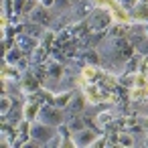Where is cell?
<instances>
[{"mask_svg":"<svg viewBox=\"0 0 148 148\" xmlns=\"http://www.w3.org/2000/svg\"><path fill=\"white\" fill-rule=\"evenodd\" d=\"M71 138H73V146H93L95 140H97V134H95L93 130L83 128V130H79V132H73Z\"/></svg>","mask_w":148,"mask_h":148,"instance_id":"cell-4","label":"cell"},{"mask_svg":"<svg viewBox=\"0 0 148 148\" xmlns=\"http://www.w3.org/2000/svg\"><path fill=\"white\" fill-rule=\"evenodd\" d=\"M8 108H10V97H8V95H4V97H2V114H4V116H6Z\"/></svg>","mask_w":148,"mask_h":148,"instance_id":"cell-17","label":"cell"},{"mask_svg":"<svg viewBox=\"0 0 148 148\" xmlns=\"http://www.w3.org/2000/svg\"><path fill=\"white\" fill-rule=\"evenodd\" d=\"M108 10L112 14V23L114 25H130L132 23V14L126 10V6L122 2H118V0H110Z\"/></svg>","mask_w":148,"mask_h":148,"instance_id":"cell-3","label":"cell"},{"mask_svg":"<svg viewBox=\"0 0 148 148\" xmlns=\"http://www.w3.org/2000/svg\"><path fill=\"white\" fill-rule=\"evenodd\" d=\"M95 120H97V124H99V126H106V124H110V122H112V114H110V112H101V114H97V116H95Z\"/></svg>","mask_w":148,"mask_h":148,"instance_id":"cell-13","label":"cell"},{"mask_svg":"<svg viewBox=\"0 0 148 148\" xmlns=\"http://www.w3.org/2000/svg\"><path fill=\"white\" fill-rule=\"evenodd\" d=\"M53 14H67L71 10V0H53Z\"/></svg>","mask_w":148,"mask_h":148,"instance_id":"cell-9","label":"cell"},{"mask_svg":"<svg viewBox=\"0 0 148 148\" xmlns=\"http://www.w3.org/2000/svg\"><path fill=\"white\" fill-rule=\"evenodd\" d=\"M29 134H31V140L37 142V146H43V144H51L55 138H57V128L51 126V124H45V122H29Z\"/></svg>","mask_w":148,"mask_h":148,"instance_id":"cell-1","label":"cell"},{"mask_svg":"<svg viewBox=\"0 0 148 148\" xmlns=\"http://www.w3.org/2000/svg\"><path fill=\"white\" fill-rule=\"evenodd\" d=\"M106 8H97L95 6V10L89 14V27H93V29H103L108 23H112V14H110V10H108V14L103 12Z\"/></svg>","mask_w":148,"mask_h":148,"instance_id":"cell-5","label":"cell"},{"mask_svg":"<svg viewBox=\"0 0 148 148\" xmlns=\"http://www.w3.org/2000/svg\"><path fill=\"white\" fill-rule=\"evenodd\" d=\"M37 120H41V122H45V124H51V126H61L63 122H65V116H63V112H61V108L59 106H41V112H39V118Z\"/></svg>","mask_w":148,"mask_h":148,"instance_id":"cell-2","label":"cell"},{"mask_svg":"<svg viewBox=\"0 0 148 148\" xmlns=\"http://www.w3.org/2000/svg\"><path fill=\"white\" fill-rule=\"evenodd\" d=\"M146 71H148V61H146Z\"/></svg>","mask_w":148,"mask_h":148,"instance_id":"cell-19","label":"cell"},{"mask_svg":"<svg viewBox=\"0 0 148 148\" xmlns=\"http://www.w3.org/2000/svg\"><path fill=\"white\" fill-rule=\"evenodd\" d=\"M23 87L29 89V91H35V89H37V81H35L33 73H27V75H25V83H23Z\"/></svg>","mask_w":148,"mask_h":148,"instance_id":"cell-11","label":"cell"},{"mask_svg":"<svg viewBox=\"0 0 148 148\" xmlns=\"http://www.w3.org/2000/svg\"><path fill=\"white\" fill-rule=\"evenodd\" d=\"M81 77L85 79V81H93V79H97L99 77V67L97 65H85L83 67V71H81Z\"/></svg>","mask_w":148,"mask_h":148,"instance_id":"cell-10","label":"cell"},{"mask_svg":"<svg viewBox=\"0 0 148 148\" xmlns=\"http://www.w3.org/2000/svg\"><path fill=\"white\" fill-rule=\"evenodd\" d=\"M138 124H140V128L144 130V134L148 136V116H142V118L138 120Z\"/></svg>","mask_w":148,"mask_h":148,"instance_id":"cell-16","label":"cell"},{"mask_svg":"<svg viewBox=\"0 0 148 148\" xmlns=\"http://www.w3.org/2000/svg\"><path fill=\"white\" fill-rule=\"evenodd\" d=\"M118 142H120V144H126V146H132V144H136V140L132 138V134H120Z\"/></svg>","mask_w":148,"mask_h":148,"instance_id":"cell-14","label":"cell"},{"mask_svg":"<svg viewBox=\"0 0 148 148\" xmlns=\"http://www.w3.org/2000/svg\"><path fill=\"white\" fill-rule=\"evenodd\" d=\"M85 128V122L81 120V118H73L71 122H69V130L71 132H79V130H83Z\"/></svg>","mask_w":148,"mask_h":148,"instance_id":"cell-12","label":"cell"},{"mask_svg":"<svg viewBox=\"0 0 148 148\" xmlns=\"http://www.w3.org/2000/svg\"><path fill=\"white\" fill-rule=\"evenodd\" d=\"M39 112H41V103H39V101H29V103H25V108H23V118H25L27 122H35V120L39 118Z\"/></svg>","mask_w":148,"mask_h":148,"instance_id":"cell-6","label":"cell"},{"mask_svg":"<svg viewBox=\"0 0 148 148\" xmlns=\"http://www.w3.org/2000/svg\"><path fill=\"white\" fill-rule=\"evenodd\" d=\"M18 57H21V55H18V51L14 49V51H8V55H6V61H8V63H16V61H18Z\"/></svg>","mask_w":148,"mask_h":148,"instance_id":"cell-15","label":"cell"},{"mask_svg":"<svg viewBox=\"0 0 148 148\" xmlns=\"http://www.w3.org/2000/svg\"><path fill=\"white\" fill-rule=\"evenodd\" d=\"M71 2H73V0H71Z\"/></svg>","mask_w":148,"mask_h":148,"instance_id":"cell-20","label":"cell"},{"mask_svg":"<svg viewBox=\"0 0 148 148\" xmlns=\"http://www.w3.org/2000/svg\"><path fill=\"white\" fill-rule=\"evenodd\" d=\"M132 21L136 23H146L148 21V2H138L136 6H132Z\"/></svg>","mask_w":148,"mask_h":148,"instance_id":"cell-7","label":"cell"},{"mask_svg":"<svg viewBox=\"0 0 148 148\" xmlns=\"http://www.w3.org/2000/svg\"><path fill=\"white\" fill-rule=\"evenodd\" d=\"M144 91H146V97H148V81H146V85H144Z\"/></svg>","mask_w":148,"mask_h":148,"instance_id":"cell-18","label":"cell"},{"mask_svg":"<svg viewBox=\"0 0 148 148\" xmlns=\"http://www.w3.org/2000/svg\"><path fill=\"white\" fill-rule=\"evenodd\" d=\"M87 103H89V101H87L85 93H79V95H71V99H69V103H67V106H69L73 112H77V114H79V112H83V110L87 108Z\"/></svg>","mask_w":148,"mask_h":148,"instance_id":"cell-8","label":"cell"}]
</instances>
